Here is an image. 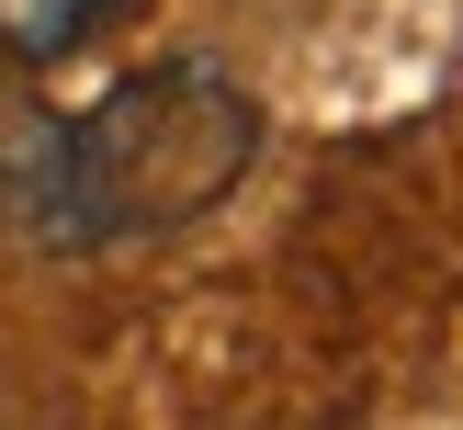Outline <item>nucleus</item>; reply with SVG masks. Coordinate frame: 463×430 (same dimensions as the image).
<instances>
[{"label": "nucleus", "instance_id": "nucleus-1", "mask_svg": "<svg viewBox=\"0 0 463 430\" xmlns=\"http://www.w3.org/2000/svg\"><path fill=\"white\" fill-rule=\"evenodd\" d=\"M260 170V91L215 57H158L90 113H23L0 136V226L23 249H125L215 215Z\"/></svg>", "mask_w": 463, "mask_h": 430}, {"label": "nucleus", "instance_id": "nucleus-2", "mask_svg": "<svg viewBox=\"0 0 463 430\" xmlns=\"http://www.w3.org/2000/svg\"><path fill=\"white\" fill-rule=\"evenodd\" d=\"M125 0H0V68H57L80 57Z\"/></svg>", "mask_w": 463, "mask_h": 430}]
</instances>
